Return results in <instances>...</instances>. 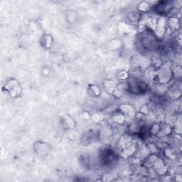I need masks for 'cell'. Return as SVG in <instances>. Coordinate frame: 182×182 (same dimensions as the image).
Here are the masks:
<instances>
[{
    "label": "cell",
    "instance_id": "3",
    "mask_svg": "<svg viewBox=\"0 0 182 182\" xmlns=\"http://www.w3.org/2000/svg\"><path fill=\"white\" fill-rule=\"evenodd\" d=\"M63 122H65V126H67V127H68V128H71L73 126H75V122H73V119L68 117V116H65L63 118Z\"/></svg>",
    "mask_w": 182,
    "mask_h": 182
},
{
    "label": "cell",
    "instance_id": "4",
    "mask_svg": "<svg viewBox=\"0 0 182 182\" xmlns=\"http://www.w3.org/2000/svg\"><path fill=\"white\" fill-rule=\"evenodd\" d=\"M150 7H151V6L146 2H142L139 5V9H140V11H142V12H145V11L149 10Z\"/></svg>",
    "mask_w": 182,
    "mask_h": 182
},
{
    "label": "cell",
    "instance_id": "1",
    "mask_svg": "<svg viewBox=\"0 0 182 182\" xmlns=\"http://www.w3.org/2000/svg\"><path fill=\"white\" fill-rule=\"evenodd\" d=\"M35 149L40 154H46L50 150V147L46 143L40 142L35 144Z\"/></svg>",
    "mask_w": 182,
    "mask_h": 182
},
{
    "label": "cell",
    "instance_id": "2",
    "mask_svg": "<svg viewBox=\"0 0 182 182\" xmlns=\"http://www.w3.org/2000/svg\"><path fill=\"white\" fill-rule=\"evenodd\" d=\"M121 110H122V115L126 117V116H132L135 115V110H134L133 108L131 106H128V105H122L121 106Z\"/></svg>",
    "mask_w": 182,
    "mask_h": 182
}]
</instances>
